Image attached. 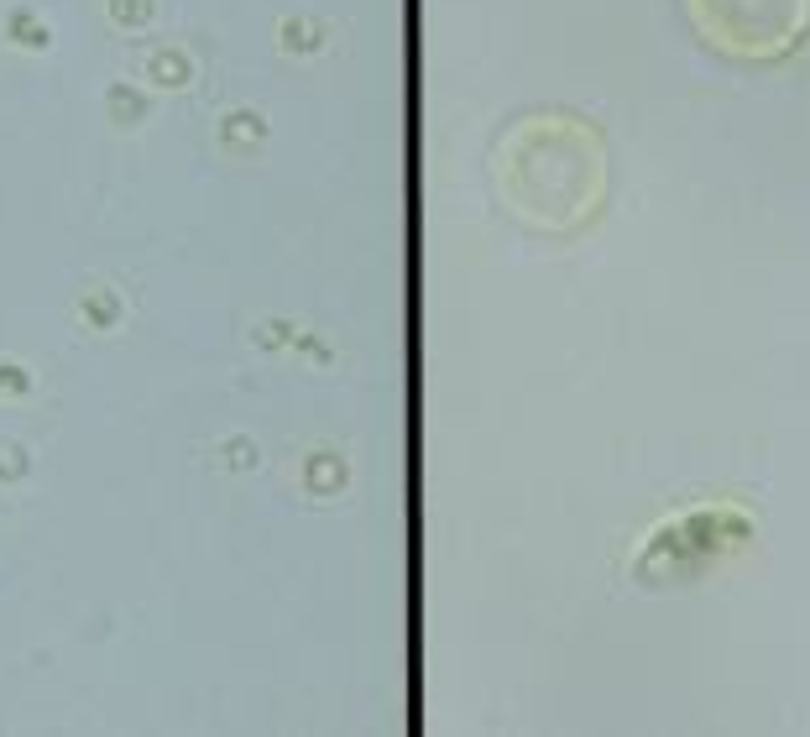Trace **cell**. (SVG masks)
<instances>
[{"label": "cell", "mask_w": 810, "mask_h": 737, "mask_svg": "<svg viewBox=\"0 0 810 737\" xmlns=\"http://www.w3.org/2000/svg\"><path fill=\"white\" fill-rule=\"evenodd\" d=\"M607 189V157L586 121L539 115L502 142V194L539 230L586 225Z\"/></svg>", "instance_id": "obj_1"}, {"label": "cell", "mask_w": 810, "mask_h": 737, "mask_svg": "<svg viewBox=\"0 0 810 737\" xmlns=\"http://www.w3.org/2000/svg\"><path fill=\"white\" fill-rule=\"evenodd\" d=\"M685 16L706 48L732 63L790 58L810 32V0H685Z\"/></svg>", "instance_id": "obj_2"}]
</instances>
